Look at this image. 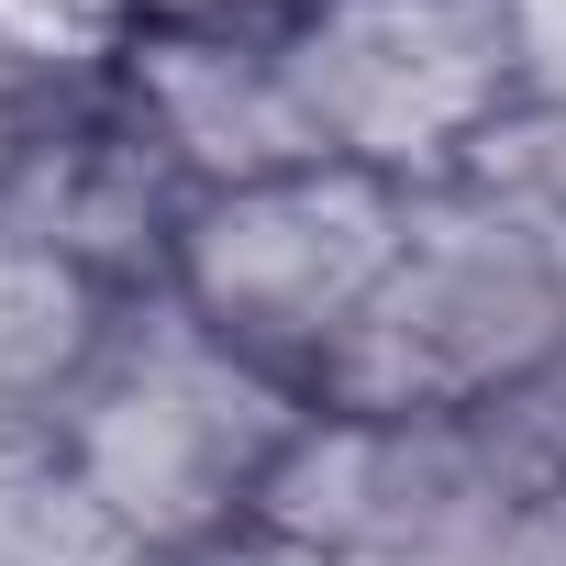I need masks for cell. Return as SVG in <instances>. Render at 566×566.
Listing matches in <instances>:
<instances>
[{
  "instance_id": "1",
  "label": "cell",
  "mask_w": 566,
  "mask_h": 566,
  "mask_svg": "<svg viewBox=\"0 0 566 566\" xmlns=\"http://www.w3.org/2000/svg\"><path fill=\"white\" fill-rule=\"evenodd\" d=\"M301 433H312V400L290 378L244 367L178 290L112 301L90 367L45 411V444L78 467V489L156 566L244 533L266 511V489H277V467H290Z\"/></svg>"
},
{
  "instance_id": "2",
  "label": "cell",
  "mask_w": 566,
  "mask_h": 566,
  "mask_svg": "<svg viewBox=\"0 0 566 566\" xmlns=\"http://www.w3.org/2000/svg\"><path fill=\"white\" fill-rule=\"evenodd\" d=\"M566 345V290L555 244L500 211L489 189L444 178L411 189L400 255L367 290L345 356L323 367L312 411H367V422H489L544 356Z\"/></svg>"
},
{
  "instance_id": "3",
  "label": "cell",
  "mask_w": 566,
  "mask_h": 566,
  "mask_svg": "<svg viewBox=\"0 0 566 566\" xmlns=\"http://www.w3.org/2000/svg\"><path fill=\"white\" fill-rule=\"evenodd\" d=\"M400 222H411V189L378 178V167H290V178H244V189H211L189 200V233H178V266L167 290L266 378H290L301 400L323 389V367L345 356L367 290L400 255Z\"/></svg>"
},
{
  "instance_id": "4",
  "label": "cell",
  "mask_w": 566,
  "mask_h": 566,
  "mask_svg": "<svg viewBox=\"0 0 566 566\" xmlns=\"http://www.w3.org/2000/svg\"><path fill=\"white\" fill-rule=\"evenodd\" d=\"M290 67L323 156L378 167L400 189L467 178L489 123L522 101L500 0H312L290 23Z\"/></svg>"
},
{
  "instance_id": "5",
  "label": "cell",
  "mask_w": 566,
  "mask_h": 566,
  "mask_svg": "<svg viewBox=\"0 0 566 566\" xmlns=\"http://www.w3.org/2000/svg\"><path fill=\"white\" fill-rule=\"evenodd\" d=\"M533 478L489 422H367L312 411L266 489V533L323 566H511L533 522Z\"/></svg>"
},
{
  "instance_id": "6",
  "label": "cell",
  "mask_w": 566,
  "mask_h": 566,
  "mask_svg": "<svg viewBox=\"0 0 566 566\" xmlns=\"http://www.w3.org/2000/svg\"><path fill=\"white\" fill-rule=\"evenodd\" d=\"M0 200L34 244H56L78 277L134 301V290H167L200 189L167 167V145L145 134V112L123 101V67H112V78L23 101L12 145H0Z\"/></svg>"
},
{
  "instance_id": "7",
  "label": "cell",
  "mask_w": 566,
  "mask_h": 566,
  "mask_svg": "<svg viewBox=\"0 0 566 566\" xmlns=\"http://www.w3.org/2000/svg\"><path fill=\"white\" fill-rule=\"evenodd\" d=\"M123 101L145 112V134L167 145V167L211 200L244 178H290L323 167L290 34H134L123 56Z\"/></svg>"
},
{
  "instance_id": "8",
  "label": "cell",
  "mask_w": 566,
  "mask_h": 566,
  "mask_svg": "<svg viewBox=\"0 0 566 566\" xmlns=\"http://www.w3.org/2000/svg\"><path fill=\"white\" fill-rule=\"evenodd\" d=\"M101 323H112V290L78 277L56 244H34L0 200V433H45V411L90 367Z\"/></svg>"
},
{
  "instance_id": "9",
  "label": "cell",
  "mask_w": 566,
  "mask_h": 566,
  "mask_svg": "<svg viewBox=\"0 0 566 566\" xmlns=\"http://www.w3.org/2000/svg\"><path fill=\"white\" fill-rule=\"evenodd\" d=\"M0 566H156L45 433H0Z\"/></svg>"
},
{
  "instance_id": "10",
  "label": "cell",
  "mask_w": 566,
  "mask_h": 566,
  "mask_svg": "<svg viewBox=\"0 0 566 566\" xmlns=\"http://www.w3.org/2000/svg\"><path fill=\"white\" fill-rule=\"evenodd\" d=\"M467 189H489L533 233H566V101H511L489 145L467 156Z\"/></svg>"
},
{
  "instance_id": "11",
  "label": "cell",
  "mask_w": 566,
  "mask_h": 566,
  "mask_svg": "<svg viewBox=\"0 0 566 566\" xmlns=\"http://www.w3.org/2000/svg\"><path fill=\"white\" fill-rule=\"evenodd\" d=\"M489 433L511 444V467H522L533 489H555V500H566V345H555V356H544V367L489 411Z\"/></svg>"
},
{
  "instance_id": "12",
  "label": "cell",
  "mask_w": 566,
  "mask_h": 566,
  "mask_svg": "<svg viewBox=\"0 0 566 566\" xmlns=\"http://www.w3.org/2000/svg\"><path fill=\"white\" fill-rule=\"evenodd\" d=\"M312 0H134V34H290Z\"/></svg>"
},
{
  "instance_id": "13",
  "label": "cell",
  "mask_w": 566,
  "mask_h": 566,
  "mask_svg": "<svg viewBox=\"0 0 566 566\" xmlns=\"http://www.w3.org/2000/svg\"><path fill=\"white\" fill-rule=\"evenodd\" d=\"M511 12V78L522 101H566V0H500Z\"/></svg>"
},
{
  "instance_id": "14",
  "label": "cell",
  "mask_w": 566,
  "mask_h": 566,
  "mask_svg": "<svg viewBox=\"0 0 566 566\" xmlns=\"http://www.w3.org/2000/svg\"><path fill=\"white\" fill-rule=\"evenodd\" d=\"M167 566H323V555H301L290 533L244 522V533H222V544H200V555H167Z\"/></svg>"
},
{
  "instance_id": "15",
  "label": "cell",
  "mask_w": 566,
  "mask_h": 566,
  "mask_svg": "<svg viewBox=\"0 0 566 566\" xmlns=\"http://www.w3.org/2000/svg\"><path fill=\"white\" fill-rule=\"evenodd\" d=\"M511 566H566V500H555V489L533 500V522H522V555H511Z\"/></svg>"
},
{
  "instance_id": "16",
  "label": "cell",
  "mask_w": 566,
  "mask_h": 566,
  "mask_svg": "<svg viewBox=\"0 0 566 566\" xmlns=\"http://www.w3.org/2000/svg\"><path fill=\"white\" fill-rule=\"evenodd\" d=\"M23 101H34V90H23L12 67H0V145H12V123H23Z\"/></svg>"
},
{
  "instance_id": "17",
  "label": "cell",
  "mask_w": 566,
  "mask_h": 566,
  "mask_svg": "<svg viewBox=\"0 0 566 566\" xmlns=\"http://www.w3.org/2000/svg\"><path fill=\"white\" fill-rule=\"evenodd\" d=\"M544 244H555V290H566V233H544Z\"/></svg>"
}]
</instances>
